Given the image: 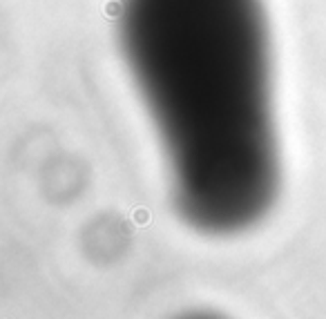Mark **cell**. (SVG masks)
<instances>
[{
	"mask_svg": "<svg viewBox=\"0 0 326 319\" xmlns=\"http://www.w3.org/2000/svg\"><path fill=\"white\" fill-rule=\"evenodd\" d=\"M121 36L181 214L246 228L277 183L270 60L259 0H123Z\"/></svg>",
	"mask_w": 326,
	"mask_h": 319,
	"instance_id": "cell-1",
	"label": "cell"
}]
</instances>
